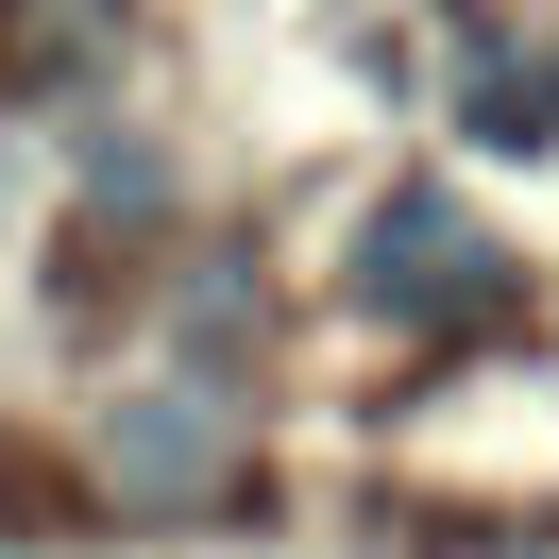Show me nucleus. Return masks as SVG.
Wrapping results in <instances>:
<instances>
[{"label": "nucleus", "instance_id": "obj_3", "mask_svg": "<svg viewBox=\"0 0 559 559\" xmlns=\"http://www.w3.org/2000/svg\"><path fill=\"white\" fill-rule=\"evenodd\" d=\"M457 85H475V119H491V136H509V153L543 136V103H559V69H543V51H491V35L457 51Z\"/></svg>", "mask_w": 559, "mask_h": 559}, {"label": "nucleus", "instance_id": "obj_1", "mask_svg": "<svg viewBox=\"0 0 559 559\" xmlns=\"http://www.w3.org/2000/svg\"><path fill=\"white\" fill-rule=\"evenodd\" d=\"M356 306L373 322H491L509 306V238H491L457 187H390L356 221Z\"/></svg>", "mask_w": 559, "mask_h": 559}, {"label": "nucleus", "instance_id": "obj_2", "mask_svg": "<svg viewBox=\"0 0 559 559\" xmlns=\"http://www.w3.org/2000/svg\"><path fill=\"white\" fill-rule=\"evenodd\" d=\"M238 407L221 390H136V407H103V491L119 509H221L238 491Z\"/></svg>", "mask_w": 559, "mask_h": 559}]
</instances>
